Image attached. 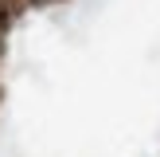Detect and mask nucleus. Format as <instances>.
<instances>
[{
  "mask_svg": "<svg viewBox=\"0 0 160 157\" xmlns=\"http://www.w3.org/2000/svg\"><path fill=\"white\" fill-rule=\"evenodd\" d=\"M20 8H23V0H0V28H4V24L12 20Z\"/></svg>",
  "mask_w": 160,
  "mask_h": 157,
  "instance_id": "obj_1",
  "label": "nucleus"
}]
</instances>
